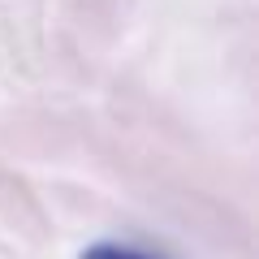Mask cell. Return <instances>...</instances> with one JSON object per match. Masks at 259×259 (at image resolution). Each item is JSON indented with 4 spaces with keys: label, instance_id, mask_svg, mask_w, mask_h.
<instances>
[{
    "label": "cell",
    "instance_id": "1",
    "mask_svg": "<svg viewBox=\"0 0 259 259\" xmlns=\"http://www.w3.org/2000/svg\"><path fill=\"white\" fill-rule=\"evenodd\" d=\"M78 259H164V255H156L147 246H134V242H95Z\"/></svg>",
    "mask_w": 259,
    "mask_h": 259
}]
</instances>
